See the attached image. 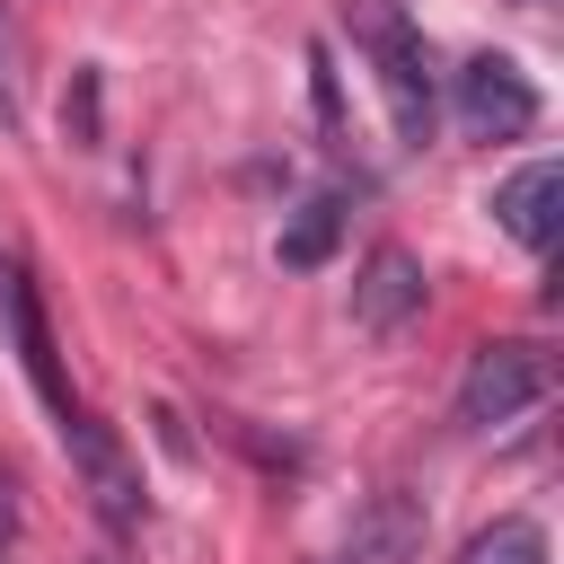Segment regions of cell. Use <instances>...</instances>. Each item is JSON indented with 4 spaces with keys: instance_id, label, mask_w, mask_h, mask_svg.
I'll list each match as a JSON object with an SVG mask.
<instances>
[{
    "instance_id": "cell-1",
    "label": "cell",
    "mask_w": 564,
    "mask_h": 564,
    "mask_svg": "<svg viewBox=\"0 0 564 564\" xmlns=\"http://www.w3.org/2000/svg\"><path fill=\"white\" fill-rule=\"evenodd\" d=\"M352 35H361V53L379 62V88H388L397 132L423 150V141H432V44L405 26L397 0H361V9H352Z\"/></svg>"
},
{
    "instance_id": "cell-2",
    "label": "cell",
    "mask_w": 564,
    "mask_h": 564,
    "mask_svg": "<svg viewBox=\"0 0 564 564\" xmlns=\"http://www.w3.org/2000/svg\"><path fill=\"white\" fill-rule=\"evenodd\" d=\"M555 370L538 344H476L467 370H458V423L467 432H494V423H520L529 405H546Z\"/></svg>"
},
{
    "instance_id": "cell-3",
    "label": "cell",
    "mask_w": 564,
    "mask_h": 564,
    "mask_svg": "<svg viewBox=\"0 0 564 564\" xmlns=\"http://www.w3.org/2000/svg\"><path fill=\"white\" fill-rule=\"evenodd\" d=\"M449 106H458V132H476V141H520V132L538 123V79H529L511 53H476V62H458Z\"/></svg>"
},
{
    "instance_id": "cell-4",
    "label": "cell",
    "mask_w": 564,
    "mask_h": 564,
    "mask_svg": "<svg viewBox=\"0 0 564 564\" xmlns=\"http://www.w3.org/2000/svg\"><path fill=\"white\" fill-rule=\"evenodd\" d=\"M62 449L79 458V476H88V502H97V520L115 529V538H132L141 520H150V494H141V467L123 458V441L88 414V405H70V423H62Z\"/></svg>"
},
{
    "instance_id": "cell-5",
    "label": "cell",
    "mask_w": 564,
    "mask_h": 564,
    "mask_svg": "<svg viewBox=\"0 0 564 564\" xmlns=\"http://www.w3.org/2000/svg\"><path fill=\"white\" fill-rule=\"evenodd\" d=\"M494 229L511 238V247H529V256H546L555 247V212H564V167L555 159H529V167H511L502 185H494Z\"/></svg>"
},
{
    "instance_id": "cell-6",
    "label": "cell",
    "mask_w": 564,
    "mask_h": 564,
    "mask_svg": "<svg viewBox=\"0 0 564 564\" xmlns=\"http://www.w3.org/2000/svg\"><path fill=\"white\" fill-rule=\"evenodd\" d=\"M423 264L405 256V247H379L370 264H361V282H352V326L361 335H397L405 317H423Z\"/></svg>"
},
{
    "instance_id": "cell-7",
    "label": "cell",
    "mask_w": 564,
    "mask_h": 564,
    "mask_svg": "<svg viewBox=\"0 0 564 564\" xmlns=\"http://www.w3.org/2000/svg\"><path fill=\"white\" fill-rule=\"evenodd\" d=\"M414 555H423V511H414V494H370V502L352 511L344 546H335V564H414Z\"/></svg>"
},
{
    "instance_id": "cell-8",
    "label": "cell",
    "mask_w": 564,
    "mask_h": 564,
    "mask_svg": "<svg viewBox=\"0 0 564 564\" xmlns=\"http://www.w3.org/2000/svg\"><path fill=\"white\" fill-rule=\"evenodd\" d=\"M9 326H18V361H26V379H35V397L53 405V423H70V388H62V361H53V335H44V300H35V282H18L9 273Z\"/></svg>"
},
{
    "instance_id": "cell-9",
    "label": "cell",
    "mask_w": 564,
    "mask_h": 564,
    "mask_svg": "<svg viewBox=\"0 0 564 564\" xmlns=\"http://www.w3.org/2000/svg\"><path fill=\"white\" fill-rule=\"evenodd\" d=\"M335 238H344V203H335V194H317V203H300V212H291V229H282V264H291V273H308V264H326V256H335Z\"/></svg>"
},
{
    "instance_id": "cell-10",
    "label": "cell",
    "mask_w": 564,
    "mask_h": 564,
    "mask_svg": "<svg viewBox=\"0 0 564 564\" xmlns=\"http://www.w3.org/2000/svg\"><path fill=\"white\" fill-rule=\"evenodd\" d=\"M458 564H546V529H538L529 511H502L494 529H476V538L458 546Z\"/></svg>"
},
{
    "instance_id": "cell-11",
    "label": "cell",
    "mask_w": 564,
    "mask_h": 564,
    "mask_svg": "<svg viewBox=\"0 0 564 564\" xmlns=\"http://www.w3.org/2000/svg\"><path fill=\"white\" fill-rule=\"evenodd\" d=\"M18 546V485H9V467H0V555Z\"/></svg>"
},
{
    "instance_id": "cell-12",
    "label": "cell",
    "mask_w": 564,
    "mask_h": 564,
    "mask_svg": "<svg viewBox=\"0 0 564 564\" xmlns=\"http://www.w3.org/2000/svg\"><path fill=\"white\" fill-rule=\"evenodd\" d=\"M0 317H9V273H0Z\"/></svg>"
}]
</instances>
